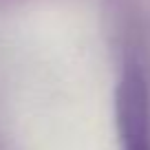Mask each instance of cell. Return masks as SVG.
I'll return each instance as SVG.
<instances>
[{
	"mask_svg": "<svg viewBox=\"0 0 150 150\" xmlns=\"http://www.w3.org/2000/svg\"><path fill=\"white\" fill-rule=\"evenodd\" d=\"M122 150H150V95L141 71L126 66L115 97Z\"/></svg>",
	"mask_w": 150,
	"mask_h": 150,
	"instance_id": "cell-1",
	"label": "cell"
}]
</instances>
